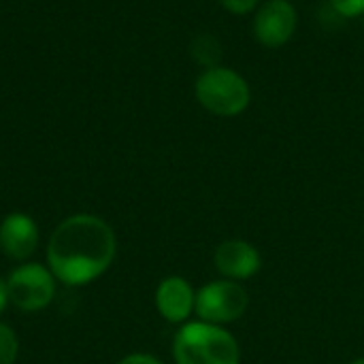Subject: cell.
<instances>
[{
	"mask_svg": "<svg viewBox=\"0 0 364 364\" xmlns=\"http://www.w3.org/2000/svg\"><path fill=\"white\" fill-rule=\"evenodd\" d=\"M190 53L200 66H205V70L215 68L222 62V43L218 41V36L203 32V34L194 36V41L190 45Z\"/></svg>",
	"mask_w": 364,
	"mask_h": 364,
	"instance_id": "cell-10",
	"label": "cell"
},
{
	"mask_svg": "<svg viewBox=\"0 0 364 364\" xmlns=\"http://www.w3.org/2000/svg\"><path fill=\"white\" fill-rule=\"evenodd\" d=\"M117 364H162V360H158L151 354H130V356L122 358Z\"/></svg>",
	"mask_w": 364,
	"mask_h": 364,
	"instance_id": "cell-14",
	"label": "cell"
},
{
	"mask_svg": "<svg viewBox=\"0 0 364 364\" xmlns=\"http://www.w3.org/2000/svg\"><path fill=\"white\" fill-rule=\"evenodd\" d=\"M363 17H364V15H363Z\"/></svg>",
	"mask_w": 364,
	"mask_h": 364,
	"instance_id": "cell-17",
	"label": "cell"
},
{
	"mask_svg": "<svg viewBox=\"0 0 364 364\" xmlns=\"http://www.w3.org/2000/svg\"><path fill=\"white\" fill-rule=\"evenodd\" d=\"M173 358L177 364H239L241 350L226 328L198 320L177 331Z\"/></svg>",
	"mask_w": 364,
	"mask_h": 364,
	"instance_id": "cell-2",
	"label": "cell"
},
{
	"mask_svg": "<svg viewBox=\"0 0 364 364\" xmlns=\"http://www.w3.org/2000/svg\"><path fill=\"white\" fill-rule=\"evenodd\" d=\"M250 296L247 290L232 279H218L211 284H205L196 292V303L194 311L198 320L209 322V324H230L243 318L247 311Z\"/></svg>",
	"mask_w": 364,
	"mask_h": 364,
	"instance_id": "cell-5",
	"label": "cell"
},
{
	"mask_svg": "<svg viewBox=\"0 0 364 364\" xmlns=\"http://www.w3.org/2000/svg\"><path fill=\"white\" fill-rule=\"evenodd\" d=\"M260 0H220V4L228 11V13H235V15H245V13H252L256 6H258Z\"/></svg>",
	"mask_w": 364,
	"mask_h": 364,
	"instance_id": "cell-13",
	"label": "cell"
},
{
	"mask_svg": "<svg viewBox=\"0 0 364 364\" xmlns=\"http://www.w3.org/2000/svg\"><path fill=\"white\" fill-rule=\"evenodd\" d=\"M117 254L113 228L98 215L75 213L62 220L47 243V267L64 286H85L109 271Z\"/></svg>",
	"mask_w": 364,
	"mask_h": 364,
	"instance_id": "cell-1",
	"label": "cell"
},
{
	"mask_svg": "<svg viewBox=\"0 0 364 364\" xmlns=\"http://www.w3.org/2000/svg\"><path fill=\"white\" fill-rule=\"evenodd\" d=\"M296 9L288 0H267L254 17V36L264 47H282L296 32Z\"/></svg>",
	"mask_w": 364,
	"mask_h": 364,
	"instance_id": "cell-6",
	"label": "cell"
},
{
	"mask_svg": "<svg viewBox=\"0 0 364 364\" xmlns=\"http://www.w3.org/2000/svg\"><path fill=\"white\" fill-rule=\"evenodd\" d=\"M11 305V301H9V290H6V279H2L0 277V316L4 314V309Z\"/></svg>",
	"mask_w": 364,
	"mask_h": 364,
	"instance_id": "cell-15",
	"label": "cell"
},
{
	"mask_svg": "<svg viewBox=\"0 0 364 364\" xmlns=\"http://www.w3.org/2000/svg\"><path fill=\"white\" fill-rule=\"evenodd\" d=\"M38 247V226L36 222L21 213H9L0 222V252L15 260V262H26Z\"/></svg>",
	"mask_w": 364,
	"mask_h": 364,
	"instance_id": "cell-7",
	"label": "cell"
},
{
	"mask_svg": "<svg viewBox=\"0 0 364 364\" xmlns=\"http://www.w3.org/2000/svg\"><path fill=\"white\" fill-rule=\"evenodd\" d=\"M9 301L15 309L34 314L45 309L55 296V277L49 267L38 262H21L6 277Z\"/></svg>",
	"mask_w": 364,
	"mask_h": 364,
	"instance_id": "cell-4",
	"label": "cell"
},
{
	"mask_svg": "<svg viewBox=\"0 0 364 364\" xmlns=\"http://www.w3.org/2000/svg\"><path fill=\"white\" fill-rule=\"evenodd\" d=\"M196 100L213 115L235 117L250 107L252 92L247 81L232 68L215 66L200 73L194 85Z\"/></svg>",
	"mask_w": 364,
	"mask_h": 364,
	"instance_id": "cell-3",
	"label": "cell"
},
{
	"mask_svg": "<svg viewBox=\"0 0 364 364\" xmlns=\"http://www.w3.org/2000/svg\"><path fill=\"white\" fill-rule=\"evenodd\" d=\"M331 6L343 17L364 15V0H331Z\"/></svg>",
	"mask_w": 364,
	"mask_h": 364,
	"instance_id": "cell-12",
	"label": "cell"
},
{
	"mask_svg": "<svg viewBox=\"0 0 364 364\" xmlns=\"http://www.w3.org/2000/svg\"><path fill=\"white\" fill-rule=\"evenodd\" d=\"M352 364H364V356H360V358H356V360H354V363Z\"/></svg>",
	"mask_w": 364,
	"mask_h": 364,
	"instance_id": "cell-16",
	"label": "cell"
},
{
	"mask_svg": "<svg viewBox=\"0 0 364 364\" xmlns=\"http://www.w3.org/2000/svg\"><path fill=\"white\" fill-rule=\"evenodd\" d=\"M19 356V339L15 331L0 322V364H15Z\"/></svg>",
	"mask_w": 364,
	"mask_h": 364,
	"instance_id": "cell-11",
	"label": "cell"
},
{
	"mask_svg": "<svg viewBox=\"0 0 364 364\" xmlns=\"http://www.w3.org/2000/svg\"><path fill=\"white\" fill-rule=\"evenodd\" d=\"M262 267L260 252L241 239L224 241L215 250V269L222 277L232 282H243L254 277Z\"/></svg>",
	"mask_w": 364,
	"mask_h": 364,
	"instance_id": "cell-8",
	"label": "cell"
},
{
	"mask_svg": "<svg viewBox=\"0 0 364 364\" xmlns=\"http://www.w3.org/2000/svg\"><path fill=\"white\" fill-rule=\"evenodd\" d=\"M194 303H196V292L190 286V282L183 277L171 275L162 279L156 290L158 314L171 324L186 322L194 311Z\"/></svg>",
	"mask_w": 364,
	"mask_h": 364,
	"instance_id": "cell-9",
	"label": "cell"
}]
</instances>
